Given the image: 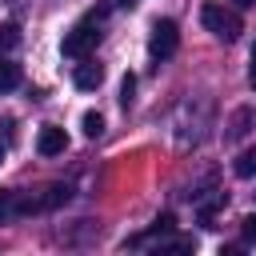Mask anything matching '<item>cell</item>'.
I'll use <instances>...</instances> for the list:
<instances>
[{"label": "cell", "mask_w": 256, "mask_h": 256, "mask_svg": "<svg viewBox=\"0 0 256 256\" xmlns=\"http://www.w3.org/2000/svg\"><path fill=\"white\" fill-rule=\"evenodd\" d=\"M200 24H204L216 40H224V44L240 40V32H244L240 12H236V8H224V4H204V8H200Z\"/></svg>", "instance_id": "cell-1"}, {"label": "cell", "mask_w": 256, "mask_h": 256, "mask_svg": "<svg viewBox=\"0 0 256 256\" xmlns=\"http://www.w3.org/2000/svg\"><path fill=\"white\" fill-rule=\"evenodd\" d=\"M96 44H100V20H96V16H88V20H80L76 28H68V32H64L60 52H64L68 60H84V56H92V52H96Z\"/></svg>", "instance_id": "cell-2"}, {"label": "cell", "mask_w": 256, "mask_h": 256, "mask_svg": "<svg viewBox=\"0 0 256 256\" xmlns=\"http://www.w3.org/2000/svg\"><path fill=\"white\" fill-rule=\"evenodd\" d=\"M176 44H180L176 20H156V24H152V36H148V56H152V60H168V56L176 52Z\"/></svg>", "instance_id": "cell-3"}, {"label": "cell", "mask_w": 256, "mask_h": 256, "mask_svg": "<svg viewBox=\"0 0 256 256\" xmlns=\"http://www.w3.org/2000/svg\"><path fill=\"white\" fill-rule=\"evenodd\" d=\"M72 84H76L80 92H92V88H100V84H104V68H100L92 56H84V60L76 64V72H72Z\"/></svg>", "instance_id": "cell-4"}, {"label": "cell", "mask_w": 256, "mask_h": 256, "mask_svg": "<svg viewBox=\"0 0 256 256\" xmlns=\"http://www.w3.org/2000/svg\"><path fill=\"white\" fill-rule=\"evenodd\" d=\"M68 148V136H64V128H56V124H44L40 128V136H36V152L40 156H60Z\"/></svg>", "instance_id": "cell-5"}, {"label": "cell", "mask_w": 256, "mask_h": 256, "mask_svg": "<svg viewBox=\"0 0 256 256\" xmlns=\"http://www.w3.org/2000/svg\"><path fill=\"white\" fill-rule=\"evenodd\" d=\"M232 172H236L240 180H252V176H256V144H252V148H244V152L236 156V164H232Z\"/></svg>", "instance_id": "cell-6"}, {"label": "cell", "mask_w": 256, "mask_h": 256, "mask_svg": "<svg viewBox=\"0 0 256 256\" xmlns=\"http://www.w3.org/2000/svg\"><path fill=\"white\" fill-rule=\"evenodd\" d=\"M12 88H20V64L0 56V92H12Z\"/></svg>", "instance_id": "cell-7"}, {"label": "cell", "mask_w": 256, "mask_h": 256, "mask_svg": "<svg viewBox=\"0 0 256 256\" xmlns=\"http://www.w3.org/2000/svg\"><path fill=\"white\" fill-rule=\"evenodd\" d=\"M80 128H84V136H88V140H96V136H104V116H100V112H84Z\"/></svg>", "instance_id": "cell-8"}, {"label": "cell", "mask_w": 256, "mask_h": 256, "mask_svg": "<svg viewBox=\"0 0 256 256\" xmlns=\"http://www.w3.org/2000/svg\"><path fill=\"white\" fill-rule=\"evenodd\" d=\"M20 44V28L16 24H0V52H12Z\"/></svg>", "instance_id": "cell-9"}, {"label": "cell", "mask_w": 256, "mask_h": 256, "mask_svg": "<svg viewBox=\"0 0 256 256\" xmlns=\"http://www.w3.org/2000/svg\"><path fill=\"white\" fill-rule=\"evenodd\" d=\"M132 92H136V76H132V72H128V76H124V80H120V104H124V108H128V104H132Z\"/></svg>", "instance_id": "cell-10"}, {"label": "cell", "mask_w": 256, "mask_h": 256, "mask_svg": "<svg viewBox=\"0 0 256 256\" xmlns=\"http://www.w3.org/2000/svg\"><path fill=\"white\" fill-rule=\"evenodd\" d=\"M248 120H252V112H248V108H240V112H236V120H232V128H228V136H244V132H248V128H244Z\"/></svg>", "instance_id": "cell-11"}, {"label": "cell", "mask_w": 256, "mask_h": 256, "mask_svg": "<svg viewBox=\"0 0 256 256\" xmlns=\"http://www.w3.org/2000/svg\"><path fill=\"white\" fill-rule=\"evenodd\" d=\"M240 232H244V240H248V244H256V212H248V216L240 220Z\"/></svg>", "instance_id": "cell-12"}, {"label": "cell", "mask_w": 256, "mask_h": 256, "mask_svg": "<svg viewBox=\"0 0 256 256\" xmlns=\"http://www.w3.org/2000/svg\"><path fill=\"white\" fill-rule=\"evenodd\" d=\"M8 208H12V196H8V192H0V216H8Z\"/></svg>", "instance_id": "cell-13"}, {"label": "cell", "mask_w": 256, "mask_h": 256, "mask_svg": "<svg viewBox=\"0 0 256 256\" xmlns=\"http://www.w3.org/2000/svg\"><path fill=\"white\" fill-rule=\"evenodd\" d=\"M248 84L256 88V52H252V68H248Z\"/></svg>", "instance_id": "cell-14"}, {"label": "cell", "mask_w": 256, "mask_h": 256, "mask_svg": "<svg viewBox=\"0 0 256 256\" xmlns=\"http://www.w3.org/2000/svg\"><path fill=\"white\" fill-rule=\"evenodd\" d=\"M232 4H236V8H252L256 0H232Z\"/></svg>", "instance_id": "cell-15"}, {"label": "cell", "mask_w": 256, "mask_h": 256, "mask_svg": "<svg viewBox=\"0 0 256 256\" xmlns=\"http://www.w3.org/2000/svg\"><path fill=\"white\" fill-rule=\"evenodd\" d=\"M112 4H132V0H112Z\"/></svg>", "instance_id": "cell-16"}, {"label": "cell", "mask_w": 256, "mask_h": 256, "mask_svg": "<svg viewBox=\"0 0 256 256\" xmlns=\"http://www.w3.org/2000/svg\"><path fill=\"white\" fill-rule=\"evenodd\" d=\"M0 164H4V144H0Z\"/></svg>", "instance_id": "cell-17"}, {"label": "cell", "mask_w": 256, "mask_h": 256, "mask_svg": "<svg viewBox=\"0 0 256 256\" xmlns=\"http://www.w3.org/2000/svg\"><path fill=\"white\" fill-rule=\"evenodd\" d=\"M252 52H256V48H252Z\"/></svg>", "instance_id": "cell-18"}]
</instances>
